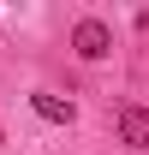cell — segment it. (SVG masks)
Masks as SVG:
<instances>
[{
    "mask_svg": "<svg viewBox=\"0 0 149 155\" xmlns=\"http://www.w3.org/2000/svg\"><path fill=\"white\" fill-rule=\"evenodd\" d=\"M72 48H78V60H108V54H113V30H108L101 18H78Z\"/></svg>",
    "mask_w": 149,
    "mask_h": 155,
    "instance_id": "6da1fadb",
    "label": "cell"
},
{
    "mask_svg": "<svg viewBox=\"0 0 149 155\" xmlns=\"http://www.w3.org/2000/svg\"><path fill=\"white\" fill-rule=\"evenodd\" d=\"M119 143L149 149V107H119Z\"/></svg>",
    "mask_w": 149,
    "mask_h": 155,
    "instance_id": "7a4b0ae2",
    "label": "cell"
},
{
    "mask_svg": "<svg viewBox=\"0 0 149 155\" xmlns=\"http://www.w3.org/2000/svg\"><path fill=\"white\" fill-rule=\"evenodd\" d=\"M30 107L42 119H54V125H72V101H60V96H30Z\"/></svg>",
    "mask_w": 149,
    "mask_h": 155,
    "instance_id": "3957f363",
    "label": "cell"
},
{
    "mask_svg": "<svg viewBox=\"0 0 149 155\" xmlns=\"http://www.w3.org/2000/svg\"><path fill=\"white\" fill-rule=\"evenodd\" d=\"M0 143H6V137H0Z\"/></svg>",
    "mask_w": 149,
    "mask_h": 155,
    "instance_id": "277c9868",
    "label": "cell"
}]
</instances>
